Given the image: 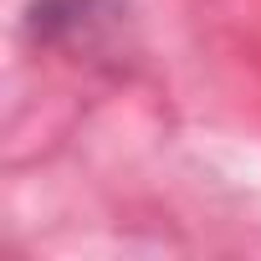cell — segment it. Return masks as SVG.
Listing matches in <instances>:
<instances>
[{
  "mask_svg": "<svg viewBox=\"0 0 261 261\" xmlns=\"http://www.w3.org/2000/svg\"><path fill=\"white\" fill-rule=\"evenodd\" d=\"M128 21V0H31L26 31L36 46L57 51H97Z\"/></svg>",
  "mask_w": 261,
  "mask_h": 261,
  "instance_id": "cell-1",
  "label": "cell"
}]
</instances>
